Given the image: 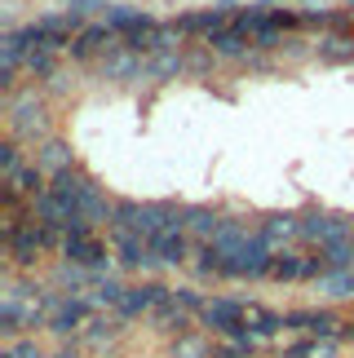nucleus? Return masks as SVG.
<instances>
[{
    "instance_id": "obj_1",
    "label": "nucleus",
    "mask_w": 354,
    "mask_h": 358,
    "mask_svg": "<svg viewBox=\"0 0 354 358\" xmlns=\"http://www.w3.org/2000/svg\"><path fill=\"white\" fill-rule=\"evenodd\" d=\"M102 49H125V36L111 31L106 22L85 27V31H76V40L66 45V53H71L76 62H85V58H93V53H102Z\"/></svg>"
},
{
    "instance_id": "obj_2",
    "label": "nucleus",
    "mask_w": 354,
    "mask_h": 358,
    "mask_svg": "<svg viewBox=\"0 0 354 358\" xmlns=\"http://www.w3.org/2000/svg\"><path fill=\"white\" fill-rule=\"evenodd\" d=\"M66 257H71V266H102L106 243L93 235V230H71V235H66Z\"/></svg>"
},
{
    "instance_id": "obj_3",
    "label": "nucleus",
    "mask_w": 354,
    "mask_h": 358,
    "mask_svg": "<svg viewBox=\"0 0 354 358\" xmlns=\"http://www.w3.org/2000/svg\"><path fill=\"white\" fill-rule=\"evenodd\" d=\"M226 13H230V5H222V9H195V13H182L177 18V31L182 36H217L226 27Z\"/></svg>"
},
{
    "instance_id": "obj_4",
    "label": "nucleus",
    "mask_w": 354,
    "mask_h": 358,
    "mask_svg": "<svg viewBox=\"0 0 354 358\" xmlns=\"http://www.w3.org/2000/svg\"><path fill=\"white\" fill-rule=\"evenodd\" d=\"M186 252H190V248H186L182 226H169L164 235H155V239H151V257H155V261H164V266H182Z\"/></svg>"
},
{
    "instance_id": "obj_5",
    "label": "nucleus",
    "mask_w": 354,
    "mask_h": 358,
    "mask_svg": "<svg viewBox=\"0 0 354 358\" xmlns=\"http://www.w3.org/2000/svg\"><path fill=\"white\" fill-rule=\"evenodd\" d=\"M208 49L213 53H222V58H248V49H253V40L235 31V27H222L217 36H208Z\"/></svg>"
},
{
    "instance_id": "obj_6",
    "label": "nucleus",
    "mask_w": 354,
    "mask_h": 358,
    "mask_svg": "<svg viewBox=\"0 0 354 358\" xmlns=\"http://www.w3.org/2000/svg\"><path fill=\"white\" fill-rule=\"evenodd\" d=\"M36 169L40 173H53V177L66 173V169H71V150H66L62 142H45V146H40V155H36Z\"/></svg>"
},
{
    "instance_id": "obj_7",
    "label": "nucleus",
    "mask_w": 354,
    "mask_h": 358,
    "mask_svg": "<svg viewBox=\"0 0 354 358\" xmlns=\"http://www.w3.org/2000/svg\"><path fill=\"white\" fill-rule=\"evenodd\" d=\"M319 58L323 62H350L354 58V36H328V40H319Z\"/></svg>"
},
{
    "instance_id": "obj_8",
    "label": "nucleus",
    "mask_w": 354,
    "mask_h": 358,
    "mask_svg": "<svg viewBox=\"0 0 354 358\" xmlns=\"http://www.w3.org/2000/svg\"><path fill=\"white\" fill-rule=\"evenodd\" d=\"M22 66L31 76H53V66H58V49H31L22 58Z\"/></svg>"
},
{
    "instance_id": "obj_9",
    "label": "nucleus",
    "mask_w": 354,
    "mask_h": 358,
    "mask_svg": "<svg viewBox=\"0 0 354 358\" xmlns=\"http://www.w3.org/2000/svg\"><path fill=\"white\" fill-rule=\"evenodd\" d=\"M146 71H151V76H177V71H182V58H177L173 49H164V53H155V58L146 62Z\"/></svg>"
}]
</instances>
